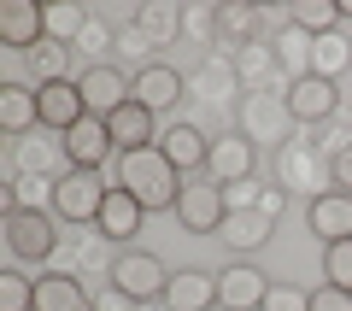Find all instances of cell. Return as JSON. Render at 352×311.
<instances>
[{
	"instance_id": "cell-1",
	"label": "cell",
	"mask_w": 352,
	"mask_h": 311,
	"mask_svg": "<svg viewBox=\"0 0 352 311\" xmlns=\"http://www.w3.org/2000/svg\"><path fill=\"white\" fill-rule=\"evenodd\" d=\"M112 182L129 188L147 212H176V194H182L188 176L176 171L159 147H141V153H118V159H112Z\"/></svg>"
},
{
	"instance_id": "cell-2",
	"label": "cell",
	"mask_w": 352,
	"mask_h": 311,
	"mask_svg": "<svg viewBox=\"0 0 352 311\" xmlns=\"http://www.w3.org/2000/svg\"><path fill=\"white\" fill-rule=\"evenodd\" d=\"M106 194H112V182H100V171H65L47 182V206L59 224H100Z\"/></svg>"
},
{
	"instance_id": "cell-3",
	"label": "cell",
	"mask_w": 352,
	"mask_h": 311,
	"mask_svg": "<svg viewBox=\"0 0 352 311\" xmlns=\"http://www.w3.org/2000/svg\"><path fill=\"white\" fill-rule=\"evenodd\" d=\"M176 224L188 235H223L229 224V188H217L212 176H188L176 194Z\"/></svg>"
},
{
	"instance_id": "cell-4",
	"label": "cell",
	"mask_w": 352,
	"mask_h": 311,
	"mask_svg": "<svg viewBox=\"0 0 352 311\" xmlns=\"http://www.w3.org/2000/svg\"><path fill=\"white\" fill-rule=\"evenodd\" d=\"M112 288H118V294H129L135 305H147V299H159V305H164L170 270H164L147 247H124V253H118V264H112Z\"/></svg>"
},
{
	"instance_id": "cell-5",
	"label": "cell",
	"mask_w": 352,
	"mask_h": 311,
	"mask_svg": "<svg viewBox=\"0 0 352 311\" xmlns=\"http://www.w3.org/2000/svg\"><path fill=\"white\" fill-rule=\"evenodd\" d=\"M6 247H12V259H47L53 247H59V217L53 212H36V206H18V212H6Z\"/></svg>"
},
{
	"instance_id": "cell-6",
	"label": "cell",
	"mask_w": 352,
	"mask_h": 311,
	"mask_svg": "<svg viewBox=\"0 0 352 311\" xmlns=\"http://www.w3.org/2000/svg\"><path fill=\"white\" fill-rule=\"evenodd\" d=\"M282 106H288V118H294V124H329V118L340 112V83L300 71V76L288 83V94H282Z\"/></svg>"
},
{
	"instance_id": "cell-7",
	"label": "cell",
	"mask_w": 352,
	"mask_h": 311,
	"mask_svg": "<svg viewBox=\"0 0 352 311\" xmlns=\"http://www.w3.org/2000/svg\"><path fill=\"white\" fill-rule=\"evenodd\" d=\"M270 276L258 270V264L247 259H229L223 270H217V305L223 311H264V299H270Z\"/></svg>"
},
{
	"instance_id": "cell-8",
	"label": "cell",
	"mask_w": 352,
	"mask_h": 311,
	"mask_svg": "<svg viewBox=\"0 0 352 311\" xmlns=\"http://www.w3.org/2000/svg\"><path fill=\"white\" fill-rule=\"evenodd\" d=\"M76 88H82V106L94 118H112V112H124L129 100H135V88H129V76L118 71V65H88V71L76 76Z\"/></svg>"
},
{
	"instance_id": "cell-9",
	"label": "cell",
	"mask_w": 352,
	"mask_h": 311,
	"mask_svg": "<svg viewBox=\"0 0 352 311\" xmlns=\"http://www.w3.org/2000/svg\"><path fill=\"white\" fill-rule=\"evenodd\" d=\"M65 159H71V171H100L106 159H118V147H112V129H106V118H94L88 112L82 124H71L65 129Z\"/></svg>"
},
{
	"instance_id": "cell-10",
	"label": "cell",
	"mask_w": 352,
	"mask_h": 311,
	"mask_svg": "<svg viewBox=\"0 0 352 311\" xmlns=\"http://www.w3.org/2000/svg\"><path fill=\"white\" fill-rule=\"evenodd\" d=\"M0 41L18 47V53H36L47 41V6H36V0H6L0 6Z\"/></svg>"
},
{
	"instance_id": "cell-11",
	"label": "cell",
	"mask_w": 352,
	"mask_h": 311,
	"mask_svg": "<svg viewBox=\"0 0 352 311\" xmlns=\"http://www.w3.org/2000/svg\"><path fill=\"white\" fill-rule=\"evenodd\" d=\"M141 224H147V206H141L129 188H118V182H112V194H106L100 224H94V229H100L106 241H118V247H129V241L141 235Z\"/></svg>"
},
{
	"instance_id": "cell-12",
	"label": "cell",
	"mask_w": 352,
	"mask_h": 311,
	"mask_svg": "<svg viewBox=\"0 0 352 311\" xmlns=\"http://www.w3.org/2000/svg\"><path fill=\"white\" fill-rule=\"evenodd\" d=\"M36 100H41V129H59V136H65L71 124H82V118H88L76 76H65V83H41Z\"/></svg>"
},
{
	"instance_id": "cell-13",
	"label": "cell",
	"mask_w": 352,
	"mask_h": 311,
	"mask_svg": "<svg viewBox=\"0 0 352 311\" xmlns=\"http://www.w3.org/2000/svg\"><path fill=\"white\" fill-rule=\"evenodd\" d=\"M159 153L176 164L182 176H206V159H212V141H206V129H194V124H170L159 136Z\"/></svg>"
},
{
	"instance_id": "cell-14",
	"label": "cell",
	"mask_w": 352,
	"mask_h": 311,
	"mask_svg": "<svg viewBox=\"0 0 352 311\" xmlns=\"http://www.w3.org/2000/svg\"><path fill=\"white\" fill-rule=\"evenodd\" d=\"M305 224H311V235L329 241H352V194H340V188H323V194L305 206Z\"/></svg>"
},
{
	"instance_id": "cell-15",
	"label": "cell",
	"mask_w": 352,
	"mask_h": 311,
	"mask_svg": "<svg viewBox=\"0 0 352 311\" xmlns=\"http://www.w3.org/2000/svg\"><path fill=\"white\" fill-rule=\"evenodd\" d=\"M217 305V270H170L164 288V311H212Z\"/></svg>"
},
{
	"instance_id": "cell-16",
	"label": "cell",
	"mask_w": 352,
	"mask_h": 311,
	"mask_svg": "<svg viewBox=\"0 0 352 311\" xmlns=\"http://www.w3.org/2000/svg\"><path fill=\"white\" fill-rule=\"evenodd\" d=\"M106 129H112V147L118 153H141V147H159V118L147 112V106H135V100H129L124 112H112L106 118Z\"/></svg>"
},
{
	"instance_id": "cell-17",
	"label": "cell",
	"mask_w": 352,
	"mask_h": 311,
	"mask_svg": "<svg viewBox=\"0 0 352 311\" xmlns=\"http://www.w3.org/2000/svg\"><path fill=\"white\" fill-rule=\"evenodd\" d=\"M206 176H212L217 188H241V182L252 176V141H247V136H223V141H212Z\"/></svg>"
},
{
	"instance_id": "cell-18",
	"label": "cell",
	"mask_w": 352,
	"mask_h": 311,
	"mask_svg": "<svg viewBox=\"0 0 352 311\" xmlns=\"http://www.w3.org/2000/svg\"><path fill=\"white\" fill-rule=\"evenodd\" d=\"M129 88H135V106H147L153 118L170 112L176 100H182V76H176L170 65H141V71L129 76Z\"/></svg>"
},
{
	"instance_id": "cell-19",
	"label": "cell",
	"mask_w": 352,
	"mask_h": 311,
	"mask_svg": "<svg viewBox=\"0 0 352 311\" xmlns=\"http://www.w3.org/2000/svg\"><path fill=\"white\" fill-rule=\"evenodd\" d=\"M41 124V100L30 83H0V129L6 136H30Z\"/></svg>"
},
{
	"instance_id": "cell-20",
	"label": "cell",
	"mask_w": 352,
	"mask_h": 311,
	"mask_svg": "<svg viewBox=\"0 0 352 311\" xmlns=\"http://www.w3.org/2000/svg\"><path fill=\"white\" fill-rule=\"evenodd\" d=\"M36 311H94V299H88V288L76 276L47 270V276H36Z\"/></svg>"
},
{
	"instance_id": "cell-21",
	"label": "cell",
	"mask_w": 352,
	"mask_h": 311,
	"mask_svg": "<svg viewBox=\"0 0 352 311\" xmlns=\"http://www.w3.org/2000/svg\"><path fill=\"white\" fill-rule=\"evenodd\" d=\"M264 235H270V212H247V206H235V212H229V224H223L229 253H252V247H264Z\"/></svg>"
},
{
	"instance_id": "cell-22",
	"label": "cell",
	"mask_w": 352,
	"mask_h": 311,
	"mask_svg": "<svg viewBox=\"0 0 352 311\" xmlns=\"http://www.w3.org/2000/svg\"><path fill=\"white\" fill-rule=\"evenodd\" d=\"M294 30H300L305 41H317V36H335L340 30V0H300V6H294Z\"/></svg>"
},
{
	"instance_id": "cell-23",
	"label": "cell",
	"mask_w": 352,
	"mask_h": 311,
	"mask_svg": "<svg viewBox=\"0 0 352 311\" xmlns=\"http://www.w3.org/2000/svg\"><path fill=\"white\" fill-rule=\"evenodd\" d=\"M346 65H352V41L340 36H317L311 41V76H329V83H340V76H346Z\"/></svg>"
},
{
	"instance_id": "cell-24",
	"label": "cell",
	"mask_w": 352,
	"mask_h": 311,
	"mask_svg": "<svg viewBox=\"0 0 352 311\" xmlns=\"http://www.w3.org/2000/svg\"><path fill=\"white\" fill-rule=\"evenodd\" d=\"M0 311H36V276L0 270Z\"/></svg>"
},
{
	"instance_id": "cell-25",
	"label": "cell",
	"mask_w": 352,
	"mask_h": 311,
	"mask_svg": "<svg viewBox=\"0 0 352 311\" xmlns=\"http://www.w3.org/2000/svg\"><path fill=\"white\" fill-rule=\"evenodd\" d=\"M30 65H36V88H41V83H65V65H71V47H65V41H41V47L30 53Z\"/></svg>"
},
{
	"instance_id": "cell-26",
	"label": "cell",
	"mask_w": 352,
	"mask_h": 311,
	"mask_svg": "<svg viewBox=\"0 0 352 311\" xmlns=\"http://www.w3.org/2000/svg\"><path fill=\"white\" fill-rule=\"evenodd\" d=\"M76 36H88V12L82 6H47V41H65V47H71Z\"/></svg>"
},
{
	"instance_id": "cell-27",
	"label": "cell",
	"mask_w": 352,
	"mask_h": 311,
	"mask_svg": "<svg viewBox=\"0 0 352 311\" xmlns=\"http://www.w3.org/2000/svg\"><path fill=\"white\" fill-rule=\"evenodd\" d=\"M323 282H335V288L352 294V241H329L323 247Z\"/></svg>"
},
{
	"instance_id": "cell-28",
	"label": "cell",
	"mask_w": 352,
	"mask_h": 311,
	"mask_svg": "<svg viewBox=\"0 0 352 311\" xmlns=\"http://www.w3.org/2000/svg\"><path fill=\"white\" fill-rule=\"evenodd\" d=\"M264 311H311V294H300V288L276 282V288H270V299H264Z\"/></svg>"
},
{
	"instance_id": "cell-29",
	"label": "cell",
	"mask_w": 352,
	"mask_h": 311,
	"mask_svg": "<svg viewBox=\"0 0 352 311\" xmlns=\"http://www.w3.org/2000/svg\"><path fill=\"white\" fill-rule=\"evenodd\" d=\"M311 311H352V294L335 288V282H317L311 288Z\"/></svg>"
},
{
	"instance_id": "cell-30",
	"label": "cell",
	"mask_w": 352,
	"mask_h": 311,
	"mask_svg": "<svg viewBox=\"0 0 352 311\" xmlns=\"http://www.w3.org/2000/svg\"><path fill=\"white\" fill-rule=\"evenodd\" d=\"M329 176H335L340 194H352V141H340V147L329 153Z\"/></svg>"
},
{
	"instance_id": "cell-31",
	"label": "cell",
	"mask_w": 352,
	"mask_h": 311,
	"mask_svg": "<svg viewBox=\"0 0 352 311\" xmlns=\"http://www.w3.org/2000/svg\"><path fill=\"white\" fill-rule=\"evenodd\" d=\"M94 311H141L129 294H118V288H106V294H94Z\"/></svg>"
},
{
	"instance_id": "cell-32",
	"label": "cell",
	"mask_w": 352,
	"mask_h": 311,
	"mask_svg": "<svg viewBox=\"0 0 352 311\" xmlns=\"http://www.w3.org/2000/svg\"><path fill=\"white\" fill-rule=\"evenodd\" d=\"M217 24H223L229 36H241V30H252V12H235V6H229V12H217Z\"/></svg>"
},
{
	"instance_id": "cell-33",
	"label": "cell",
	"mask_w": 352,
	"mask_h": 311,
	"mask_svg": "<svg viewBox=\"0 0 352 311\" xmlns=\"http://www.w3.org/2000/svg\"><path fill=\"white\" fill-rule=\"evenodd\" d=\"M340 18H352V0H340Z\"/></svg>"
}]
</instances>
